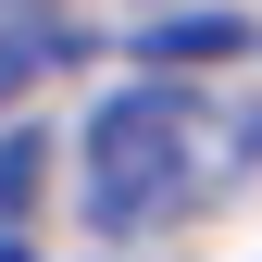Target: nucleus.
I'll list each match as a JSON object with an SVG mask.
<instances>
[{
  "instance_id": "3",
  "label": "nucleus",
  "mask_w": 262,
  "mask_h": 262,
  "mask_svg": "<svg viewBox=\"0 0 262 262\" xmlns=\"http://www.w3.org/2000/svg\"><path fill=\"white\" fill-rule=\"evenodd\" d=\"M138 50H150V62H237V50H250V25L212 0V13H162V25H138Z\"/></svg>"
},
{
  "instance_id": "5",
  "label": "nucleus",
  "mask_w": 262,
  "mask_h": 262,
  "mask_svg": "<svg viewBox=\"0 0 262 262\" xmlns=\"http://www.w3.org/2000/svg\"><path fill=\"white\" fill-rule=\"evenodd\" d=\"M150 13H212V0H150Z\"/></svg>"
},
{
  "instance_id": "1",
  "label": "nucleus",
  "mask_w": 262,
  "mask_h": 262,
  "mask_svg": "<svg viewBox=\"0 0 262 262\" xmlns=\"http://www.w3.org/2000/svg\"><path fill=\"white\" fill-rule=\"evenodd\" d=\"M212 187V113L187 100V88H113L100 113H88V225L100 237H150V225H175L187 200Z\"/></svg>"
},
{
  "instance_id": "4",
  "label": "nucleus",
  "mask_w": 262,
  "mask_h": 262,
  "mask_svg": "<svg viewBox=\"0 0 262 262\" xmlns=\"http://www.w3.org/2000/svg\"><path fill=\"white\" fill-rule=\"evenodd\" d=\"M25 200H38V138L13 125V138H0V212H25Z\"/></svg>"
},
{
  "instance_id": "2",
  "label": "nucleus",
  "mask_w": 262,
  "mask_h": 262,
  "mask_svg": "<svg viewBox=\"0 0 262 262\" xmlns=\"http://www.w3.org/2000/svg\"><path fill=\"white\" fill-rule=\"evenodd\" d=\"M62 50H75V38H62L38 0H13V13H0V113H25V88H38Z\"/></svg>"
},
{
  "instance_id": "6",
  "label": "nucleus",
  "mask_w": 262,
  "mask_h": 262,
  "mask_svg": "<svg viewBox=\"0 0 262 262\" xmlns=\"http://www.w3.org/2000/svg\"><path fill=\"white\" fill-rule=\"evenodd\" d=\"M0 262H25V250H13V237H0Z\"/></svg>"
}]
</instances>
